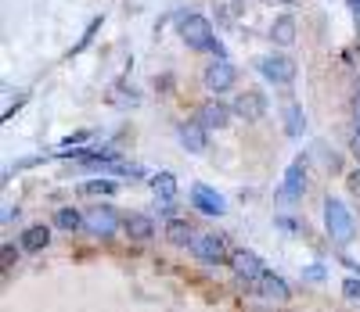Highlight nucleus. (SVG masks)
<instances>
[{
  "mask_svg": "<svg viewBox=\"0 0 360 312\" xmlns=\"http://www.w3.org/2000/svg\"><path fill=\"white\" fill-rule=\"evenodd\" d=\"M256 69L266 83H274V86H292L295 83V61L288 54H263V57H256Z\"/></svg>",
  "mask_w": 360,
  "mask_h": 312,
  "instance_id": "obj_5",
  "label": "nucleus"
},
{
  "mask_svg": "<svg viewBox=\"0 0 360 312\" xmlns=\"http://www.w3.org/2000/svg\"><path fill=\"white\" fill-rule=\"evenodd\" d=\"M234 115H242L249 122H259L266 115V93L263 90H242L234 97Z\"/></svg>",
  "mask_w": 360,
  "mask_h": 312,
  "instance_id": "obj_11",
  "label": "nucleus"
},
{
  "mask_svg": "<svg viewBox=\"0 0 360 312\" xmlns=\"http://www.w3.org/2000/svg\"><path fill=\"white\" fill-rule=\"evenodd\" d=\"M227 266L234 269V280H238V284H242L245 291H256V284L266 276V262H263L256 252H249V247H242V252H234Z\"/></svg>",
  "mask_w": 360,
  "mask_h": 312,
  "instance_id": "obj_3",
  "label": "nucleus"
},
{
  "mask_svg": "<svg viewBox=\"0 0 360 312\" xmlns=\"http://www.w3.org/2000/svg\"><path fill=\"white\" fill-rule=\"evenodd\" d=\"M123 230L134 240H152L155 237V219L144 215V212H130V215H123Z\"/></svg>",
  "mask_w": 360,
  "mask_h": 312,
  "instance_id": "obj_13",
  "label": "nucleus"
},
{
  "mask_svg": "<svg viewBox=\"0 0 360 312\" xmlns=\"http://www.w3.org/2000/svg\"><path fill=\"white\" fill-rule=\"evenodd\" d=\"M162 237H166V240H169L173 247H191L198 233H195V230H191V226H188L184 219H169V223H166V233H162Z\"/></svg>",
  "mask_w": 360,
  "mask_h": 312,
  "instance_id": "obj_16",
  "label": "nucleus"
},
{
  "mask_svg": "<svg viewBox=\"0 0 360 312\" xmlns=\"http://www.w3.org/2000/svg\"><path fill=\"white\" fill-rule=\"evenodd\" d=\"M303 130H307L303 108H299L295 101H288V104H285V133H288V137H303Z\"/></svg>",
  "mask_w": 360,
  "mask_h": 312,
  "instance_id": "obj_19",
  "label": "nucleus"
},
{
  "mask_svg": "<svg viewBox=\"0 0 360 312\" xmlns=\"http://www.w3.org/2000/svg\"><path fill=\"white\" fill-rule=\"evenodd\" d=\"M195 118L202 122L205 130H227V126H231V118H234V104H224L220 97H209V101L198 104Z\"/></svg>",
  "mask_w": 360,
  "mask_h": 312,
  "instance_id": "obj_8",
  "label": "nucleus"
},
{
  "mask_svg": "<svg viewBox=\"0 0 360 312\" xmlns=\"http://www.w3.org/2000/svg\"><path fill=\"white\" fill-rule=\"evenodd\" d=\"M342 291H346V301L360 305V280H356V276H349V280H346V284H342Z\"/></svg>",
  "mask_w": 360,
  "mask_h": 312,
  "instance_id": "obj_22",
  "label": "nucleus"
},
{
  "mask_svg": "<svg viewBox=\"0 0 360 312\" xmlns=\"http://www.w3.org/2000/svg\"><path fill=\"white\" fill-rule=\"evenodd\" d=\"M180 40H184L191 50H213L217 33H213V22L205 15H184L180 18Z\"/></svg>",
  "mask_w": 360,
  "mask_h": 312,
  "instance_id": "obj_4",
  "label": "nucleus"
},
{
  "mask_svg": "<svg viewBox=\"0 0 360 312\" xmlns=\"http://www.w3.org/2000/svg\"><path fill=\"white\" fill-rule=\"evenodd\" d=\"M188 252H191L195 262H202V266H224V262H231V255H234L231 247H227V237H224V233H198Z\"/></svg>",
  "mask_w": 360,
  "mask_h": 312,
  "instance_id": "obj_2",
  "label": "nucleus"
},
{
  "mask_svg": "<svg viewBox=\"0 0 360 312\" xmlns=\"http://www.w3.org/2000/svg\"><path fill=\"white\" fill-rule=\"evenodd\" d=\"M176 137H180V144H184V151H191V154H202V151L209 147V130L202 126L198 118L180 122V126H176Z\"/></svg>",
  "mask_w": 360,
  "mask_h": 312,
  "instance_id": "obj_12",
  "label": "nucleus"
},
{
  "mask_svg": "<svg viewBox=\"0 0 360 312\" xmlns=\"http://www.w3.org/2000/svg\"><path fill=\"white\" fill-rule=\"evenodd\" d=\"M353 118H356V126H360V93H356V101H353Z\"/></svg>",
  "mask_w": 360,
  "mask_h": 312,
  "instance_id": "obj_28",
  "label": "nucleus"
},
{
  "mask_svg": "<svg viewBox=\"0 0 360 312\" xmlns=\"http://www.w3.org/2000/svg\"><path fill=\"white\" fill-rule=\"evenodd\" d=\"M252 294H259V298H266V301H285V298H288V284H285L278 273H270V269H266V276L256 284Z\"/></svg>",
  "mask_w": 360,
  "mask_h": 312,
  "instance_id": "obj_14",
  "label": "nucleus"
},
{
  "mask_svg": "<svg viewBox=\"0 0 360 312\" xmlns=\"http://www.w3.org/2000/svg\"><path fill=\"white\" fill-rule=\"evenodd\" d=\"M346 4H349V15H353V22L360 25V0H346Z\"/></svg>",
  "mask_w": 360,
  "mask_h": 312,
  "instance_id": "obj_26",
  "label": "nucleus"
},
{
  "mask_svg": "<svg viewBox=\"0 0 360 312\" xmlns=\"http://www.w3.org/2000/svg\"><path fill=\"white\" fill-rule=\"evenodd\" d=\"M119 191V183L115 179H86V183H79V194H90V198H112Z\"/></svg>",
  "mask_w": 360,
  "mask_h": 312,
  "instance_id": "obj_20",
  "label": "nucleus"
},
{
  "mask_svg": "<svg viewBox=\"0 0 360 312\" xmlns=\"http://www.w3.org/2000/svg\"><path fill=\"white\" fill-rule=\"evenodd\" d=\"M119 226H123V219H119V212L112 205H90L83 212V230L94 237H112Z\"/></svg>",
  "mask_w": 360,
  "mask_h": 312,
  "instance_id": "obj_6",
  "label": "nucleus"
},
{
  "mask_svg": "<svg viewBox=\"0 0 360 312\" xmlns=\"http://www.w3.org/2000/svg\"><path fill=\"white\" fill-rule=\"evenodd\" d=\"M191 205L202 212V215H220L227 212V201L220 191H213V186H205V183H191Z\"/></svg>",
  "mask_w": 360,
  "mask_h": 312,
  "instance_id": "obj_10",
  "label": "nucleus"
},
{
  "mask_svg": "<svg viewBox=\"0 0 360 312\" xmlns=\"http://www.w3.org/2000/svg\"><path fill=\"white\" fill-rule=\"evenodd\" d=\"M303 194H307V162H303V158H295V162L288 165L285 179H281L278 198H281L285 205H292V201H303Z\"/></svg>",
  "mask_w": 360,
  "mask_h": 312,
  "instance_id": "obj_9",
  "label": "nucleus"
},
{
  "mask_svg": "<svg viewBox=\"0 0 360 312\" xmlns=\"http://www.w3.org/2000/svg\"><path fill=\"white\" fill-rule=\"evenodd\" d=\"M349 191H353V194H360V169L349 176Z\"/></svg>",
  "mask_w": 360,
  "mask_h": 312,
  "instance_id": "obj_27",
  "label": "nucleus"
},
{
  "mask_svg": "<svg viewBox=\"0 0 360 312\" xmlns=\"http://www.w3.org/2000/svg\"><path fill=\"white\" fill-rule=\"evenodd\" d=\"M18 244H22V252H44V247L51 244V230L44 226V223H37V226H25L22 230V237H18Z\"/></svg>",
  "mask_w": 360,
  "mask_h": 312,
  "instance_id": "obj_15",
  "label": "nucleus"
},
{
  "mask_svg": "<svg viewBox=\"0 0 360 312\" xmlns=\"http://www.w3.org/2000/svg\"><path fill=\"white\" fill-rule=\"evenodd\" d=\"M324 230H328V237H332V244H339V247H346L356 237L353 212L339 198H324Z\"/></svg>",
  "mask_w": 360,
  "mask_h": 312,
  "instance_id": "obj_1",
  "label": "nucleus"
},
{
  "mask_svg": "<svg viewBox=\"0 0 360 312\" xmlns=\"http://www.w3.org/2000/svg\"><path fill=\"white\" fill-rule=\"evenodd\" d=\"M54 226H58V230H65V233H79V230H83V212L72 208V205L58 208V212H54Z\"/></svg>",
  "mask_w": 360,
  "mask_h": 312,
  "instance_id": "obj_18",
  "label": "nucleus"
},
{
  "mask_svg": "<svg viewBox=\"0 0 360 312\" xmlns=\"http://www.w3.org/2000/svg\"><path fill=\"white\" fill-rule=\"evenodd\" d=\"M303 276H307V280H321V276H324V266H310Z\"/></svg>",
  "mask_w": 360,
  "mask_h": 312,
  "instance_id": "obj_25",
  "label": "nucleus"
},
{
  "mask_svg": "<svg viewBox=\"0 0 360 312\" xmlns=\"http://www.w3.org/2000/svg\"><path fill=\"white\" fill-rule=\"evenodd\" d=\"M238 83V69L231 65L227 57H217V61H209L205 72H202V86L213 93V97H220V93H227L231 86Z\"/></svg>",
  "mask_w": 360,
  "mask_h": 312,
  "instance_id": "obj_7",
  "label": "nucleus"
},
{
  "mask_svg": "<svg viewBox=\"0 0 360 312\" xmlns=\"http://www.w3.org/2000/svg\"><path fill=\"white\" fill-rule=\"evenodd\" d=\"M278 4H295V0H278Z\"/></svg>",
  "mask_w": 360,
  "mask_h": 312,
  "instance_id": "obj_29",
  "label": "nucleus"
},
{
  "mask_svg": "<svg viewBox=\"0 0 360 312\" xmlns=\"http://www.w3.org/2000/svg\"><path fill=\"white\" fill-rule=\"evenodd\" d=\"M270 40L278 47H292L295 43V18L292 15H278L274 25H270Z\"/></svg>",
  "mask_w": 360,
  "mask_h": 312,
  "instance_id": "obj_17",
  "label": "nucleus"
},
{
  "mask_svg": "<svg viewBox=\"0 0 360 312\" xmlns=\"http://www.w3.org/2000/svg\"><path fill=\"white\" fill-rule=\"evenodd\" d=\"M349 154H353V158L360 162V126H356V130L349 133Z\"/></svg>",
  "mask_w": 360,
  "mask_h": 312,
  "instance_id": "obj_24",
  "label": "nucleus"
},
{
  "mask_svg": "<svg viewBox=\"0 0 360 312\" xmlns=\"http://www.w3.org/2000/svg\"><path fill=\"white\" fill-rule=\"evenodd\" d=\"M0 259H4V269H11V266L18 262V252H15L11 244H4V252H0Z\"/></svg>",
  "mask_w": 360,
  "mask_h": 312,
  "instance_id": "obj_23",
  "label": "nucleus"
},
{
  "mask_svg": "<svg viewBox=\"0 0 360 312\" xmlns=\"http://www.w3.org/2000/svg\"><path fill=\"white\" fill-rule=\"evenodd\" d=\"M152 191H155V198H162V201H176V176H173V172L152 176Z\"/></svg>",
  "mask_w": 360,
  "mask_h": 312,
  "instance_id": "obj_21",
  "label": "nucleus"
}]
</instances>
